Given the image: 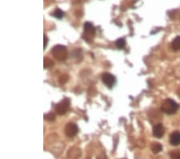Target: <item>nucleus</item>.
Returning a JSON list of instances; mask_svg holds the SVG:
<instances>
[{"mask_svg":"<svg viewBox=\"0 0 180 159\" xmlns=\"http://www.w3.org/2000/svg\"><path fill=\"white\" fill-rule=\"evenodd\" d=\"M171 48L174 51L177 52L180 50V36H177L171 43Z\"/></svg>","mask_w":180,"mask_h":159,"instance_id":"nucleus-10","label":"nucleus"},{"mask_svg":"<svg viewBox=\"0 0 180 159\" xmlns=\"http://www.w3.org/2000/svg\"><path fill=\"white\" fill-rule=\"evenodd\" d=\"M69 107H70V100L65 98L55 105L54 109L59 115H64L67 112Z\"/></svg>","mask_w":180,"mask_h":159,"instance_id":"nucleus-4","label":"nucleus"},{"mask_svg":"<svg viewBox=\"0 0 180 159\" xmlns=\"http://www.w3.org/2000/svg\"><path fill=\"white\" fill-rule=\"evenodd\" d=\"M44 117H45L46 120H47V121H54V120L55 119V115H54L53 112H50V113L45 115Z\"/></svg>","mask_w":180,"mask_h":159,"instance_id":"nucleus-17","label":"nucleus"},{"mask_svg":"<svg viewBox=\"0 0 180 159\" xmlns=\"http://www.w3.org/2000/svg\"><path fill=\"white\" fill-rule=\"evenodd\" d=\"M170 143L172 146H178V145H180V132L175 131L171 134Z\"/></svg>","mask_w":180,"mask_h":159,"instance_id":"nucleus-8","label":"nucleus"},{"mask_svg":"<svg viewBox=\"0 0 180 159\" xmlns=\"http://www.w3.org/2000/svg\"><path fill=\"white\" fill-rule=\"evenodd\" d=\"M70 152H71V153H71V155H68V156H69V157H70V158H77L78 156H80L79 154H75V153L80 152V150H78V149H73V150H70Z\"/></svg>","mask_w":180,"mask_h":159,"instance_id":"nucleus-16","label":"nucleus"},{"mask_svg":"<svg viewBox=\"0 0 180 159\" xmlns=\"http://www.w3.org/2000/svg\"><path fill=\"white\" fill-rule=\"evenodd\" d=\"M164 133H165V129H164V127L162 126V124L159 123L154 126V128H153L154 137H155L157 138H161L164 135Z\"/></svg>","mask_w":180,"mask_h":159,"instance_id":"nucleus-7","label":"nucleus"},{"mask_svg":"<svg viewBox=\"0 0 180 159\" xmlns=\"http://www.w3.org/2000/svg\"><path fill=\"white\" fill-rule=\"evenodd\" d=\"M43 39H44V41H43V48L45 49L46 48H47V43H48V38H47V36L46 35H43Z\"/></svg>","mask_w":180,"mask_h":159,"instance_id":"nucleus-18","label":"nucleus"},{"mask_svg":"<svg viewBox=\"0 0 180 159\" xmlns=\"http://www.w3.org/2000/svg\"><path fill=\"white\" fill-rule=\"evenodd\" d=\"M54 65V62L51 59L48 57H45L44 58V60H43V66L44 68H49L50 67H52Z\"/></svg>","mask_w":180,"mask_h":159,"instance_id":"nucleus-12","label":"nucleus"},{"mask_svg":"<svg viewBox=\"0 0 180 159\" xmlns=\"http://www.w3.org/2000/svg\"><path fill=\"white\" fill-rule=\"evenodd\" d=\"M171 159H180V150H173L169 153Z\"/></svg>","mask_w":180,"mask_h":159,"instance_id":"nucleus-11","label":"nucleus"},{"mask_svg":"<svg viewBox=\"0 0 180 159\" xmlns=\"http://www.w3.org/2000/svg\"><path fill=\"white\" fill-rule=\"evenodd\" d=\"M102 80L103 82V84L107 86L108 88H112L114 86V84H115V77L110 73H108V72H106V73H103L102 76Z\"/></svg>","mask_w":180,"mask_h":159,"instance_id":"nucleus-6","label":"nucleus"},{"mask_svg":"<svg viewBox=\"0 0 180 159\" xmlns=\"http://www.w3.org/2000/svg\"><path fill=\"white\" fill-rule=\"evenodd\" d=\"M125 45H126V40L123 38H120L116 41V46L119 49L123 48L124 47H125Z\"/></svg>","mask_w":180,"mask_h":159,"instance_id":"nucleus-13","label":"nucleus"},{"mask_svg":"<svg viewBox=\"0 0 180 159\" xmlns=\"http://www.w3.org/2000/svg\"><path fill=\"white\" fill-rule=\"evenodd\" d=\"M150 149L154 153H159V152L162 151V145L159 142H152L150 145Z\"/></svg>","mask_w":180,"mask_h":159,"instance_id":"nucleus-9","label":"nucleus"},{"mask_svg":"<svg viewBox=\"0 0 180 159\" xmlns=\"http://www.w3.org/2000/svg\"><path fill=\"white\" fill-rule=\"evenodd\" d=\"M68 80H69V76L66 73L63 74L59 77V83L61 84H64L68 81Z\"/></svg>","mask_w":180,"mask_h":159,"instance_id":"nucleus-14","label":"nucleus"},{"mask_svg":"<svg viewBox=\"0 0 180 159\" xmlns=\"http://www.w3.org/2000/svg\"><path fill=\"white\" fill-rule=\"evenodd\" d=\"M64 132H65V134L67 137H75L78 134V128L77 125H75V123H68L65 126Z\"/></svg>","mask_w":180,"mask_h":159,"instance_id":"nucleus-5","label":"nucleus"},{"mask_svg":"<svg viewBox=\"0 0 180 159\" xmlns=\"http://www.w3.org/2000/svg\"><path fill=\"white\" fill-rule=\"evenodd\" d=\"M51 53L54 56L55 60H57L59 61H64L68 55L66 48L63 45H55L52 50Z\"/></svg>","mask_w":180,"mask_h":159,"instance_id":"nucleus-2","label":"nucleus"},{"mask_svg":"<svg viewBox=\"0 0 180 159\" xmlns=\"http://www.w3.org/2000/svg\"><path fill=\"white\" fill-rule=\"evenodd\" d=\"M54 16L55 17V18H57V19H62L63 17V16H64V13H63V11L61 10V9H59V8H57L56 10L54 11Z\"/></svg>","mask_w":180,"mask_h":159,"instance_id":"nucleus-15","label":"nucleus"},{"mask_svg":"<svg viewBox=\"0 0 180 159\" xmlns=\"http://www.w3.org/2000/svg\"><path fill=\"white\" fill-rule=\"evenodd\" d=\"M178 108H179L178 105L175 100L171 99H166L162 104L161 109L163 112L171 115V114H175L178 111Z\"/></svg>","mask_w":180,"mask_h":159,"instance_id":"nucleus-1","label":"nucleus"},{"mask_svg":"<svg viewBox=\"0 0 180 159\" xmlns=\"http://www.w3.org/2000/svg\"><path fill=\"white\" fill-rule=\"evenodd\" d=\"M84 32H83V35H82V38H83L86 41H87L88 43L92 42L93 38L95 35V28L93 26L92 23L87 22L84 24Z\"/></svg>","mask_w":180,"mask_h":159,"instance_id":"nucleus-3","label":"nucleus"},{"mask_svg":"<svg viewBox=\"0 0 180 159\" xmlns=\"http://www.w3.org/2000/svg\"><path fill=\"white\" fill-rule=\"evenodd\" d=\"M176 93H177V95H178V96L180 98V86L178 87V88L177 89V91H176Z\"/></svg>","mask_w":180,"mask_h":159,"instance_id":"nucleus-19","label":"nucleus"}]
</instances>
